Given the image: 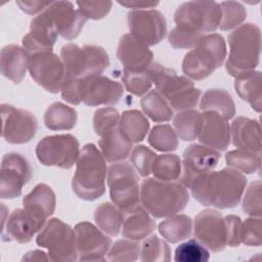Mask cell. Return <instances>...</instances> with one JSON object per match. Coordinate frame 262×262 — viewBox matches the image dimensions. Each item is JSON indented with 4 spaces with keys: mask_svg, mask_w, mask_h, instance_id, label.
I'll return each mask as SVG.
<instances>
[{
    "mask_svg": "<svg viewBox=\"0 0 262 262\" xmlns=\"http://www.w3.org/2000/svg\"><path fill=\"white\" fill-rule=\"evenodd\" d=\"M45 222L46 220L34 216L24 208L15 209L2 225V241L27 244L40 231Z\"/></svg>",
    "mask_w": 262,
    "mask_h": 262,
    "instance_id": "7402d4cb",
    "label": "cell"
},
{
    "mask_svg": "<svg viewBox=\"0 0 262 262\" xmlns=\"http://www.w3.org/2000/svg\"><path fill=\"white\" fill-rule=\"evenodd\" d=\"M229 55L225 62L227 73L238 78L255 71L261 51V31L255 24H244L228 36Z\"/></svg>",
    "mask_w": 262,
    "mask_h": 262,
    "instance_id": "277c9868",
    "label": "cell"
},
{
    "mask_svg": "<svg viewBox=\"0 0 262 262\" xmlns=\"http://www.w3.org/2000/svg\"><path fill=\"white\" fill-rule=\"evenodd\" d=\"M80 143L72 134H56L42 138L36 146V156L44 166L72 168L80 156Z\"/></svg>",
    "mask_w": 262,
    "mask_h": 262,
    "instance_id": "8fae6325",
    "label": "cell"
},
{
    "mask_svg": "<svg viewBox=\"0 0 262 262\" xmlns=\"http://www.w3.org/2000/svg\"><path fill=\"white\" fill-rule=\"evenodd\" d=\"M61 97L67 102L77 105L81 102L79 95V79L71 78L68 76V79L61 89Z\"/></svg>",
    "mask_w": 262,
    "mask_h": 262,
    "instance_id": "db71d44e",
    "label": "cell"
},
{
    "mask_svg": "<svg viewBox=\"0 0 262 262\" xmlns=\"http://www.w3.org/2000/svg\"><path fill=\"white\" fill-rule=\"evenodd\" d=\"M260 124L257 120L238 117L230 127V139L239 149L261 155Z\"/></svg>",
    "mask_w": 262,
    "mask_h": 262,
    "instance_id": "d4e9b609",
    "label": "cell"
},
{
    "mask_svg": "<svg viewBox=\"0 0 262 262\" xmlns=\"http://www.w3.org/2000/svg\"><path fill=\"white\" fill-rule=\"evenodd\" d=\"M2 137L11 144H24L36 135L38 121L36 116L25 108L11 104H1Z\"/></svg>",
    "mask_w": 262,
    "mask_h": 262,
    "instance_id": "4fadbf2b",
    "label": "cell"
},
{
    "mask_svg": "<svg viewBox=\"0 0 262 262\" xmlns=\"http://www.w3.org/2000/svg\"><path fill=\"white\" fill-rule=\"evenodd\" d=\"M32 178V168L20 154H5L1 162V199H15L21 194L23 187Z\"/></svg>",
    "mask_w": 262,
    "mask_h": 262,
    "instance_id": "5bb4252c",
    "label": "cell"
},
{
    "mask_svg": "<svg viewBox=\"0 0 262 262\" xmlns=\"http://www.w3.org/2000/svg\"><path fill=\"white\" fill-rule=\"evenodd\" d=\"M123 93V85L105 76L99 75L79 79L80 99L89 106L114 105L119 102Z\"/></svg>",
    "mask_w": 262,
    "mask_h": 262,
    "instance_id": "2e32d148",
    "label": "cell"
},
{
    "mask_svg": "<svg viewBox=\"0 0 262 262\" xmlns=\"http://www.w3.org/2000/svg\"><path fill=\"white\" fill-rule=\"evenodd\" d=\"M221 7L215 1L182 3L174 14L176 28L194 34L214 32L221 20Z\"/></svg>",
    "mask_w": 262,
    "mask_h": 262,
    "instance_id": "9c48e42d",
    "label": "cell"
},
{
    "mask_svg": "<svg viewBox=\"0 0 262 262\" xmlns=\"http://www.w3.org/2000/svg\"><path fill=\"white\" fill-rule=\"evenodd\" d=\"M77 112L62 102L50 104L44 114V124L50 130H70L77 123Z\"/></svg>",
    "mask_w": 262,
    "mask_h": 262,
    "instance_id": "d6a6232c",
    "label": "cell"
},
{
    "mask_svg": "<svg viewBox=\"0 0 262 262\" xmlns=\"http://www.w3.org/2000/svg\"><path fill=\"white\" fill-rule=\"evenodd\" d=\"M146 73L152 84L156 85V90L163 94L173 111L192 110L198 105L202 91L194 88L193 82L189 78L178 76L174 70L159 62H151Z\"/></svg>",
    "mask_w": 262,
    "mask_h": 262,
    "instance_id": "5b68a950",
    "label": "cell"
},
{
    "mask_svg": "<svg viewBox=\"0 0 262 262\" xmlns=\"http://www.w3.org/2000/svg\"><path fill=\"white\" fill-rule=\"evenodd\" d=\"M79 11L86 17L91 19H100L104 17L111 10L112 1H77Z\"/></svg>",
    "mask_w": 262,
    "mask_h": 262,
    "instance_id": "f907efd6",
    "label": "cell"
},
{
    "mask_svg": "<svg viewBox=\"0 0 262 262\" xmlns=\"http://www.w3.org/2000/svg\"><path fill=\"white\" fill-rule=\"evenodd\" d=\"M48 260H50L49 256H47L46 253L41 250H34L31 252H28L21 258V261H48Z\"/></svg>",
    "mask_w": 262,
    "mask_h": 262,
    "instance_id": "6f0895ef",
    "label": "cell"
},
{
    "mask_svg": "<svg viewBox=\"0 0 262 262\" xmlns=\"http://www.w3.org/2000/svg\"><path fill=\"white\" fill-rule=\"evenodd\" d=\"M121 133L132 143L142 141L149 131L147 118L138 110L123 112L118 126Z\"/></svg>",
    "mask_w": 262,
    "mask_h": 262,
    "instance_id": "4dcf8cb0",
    "label": "cell"
},
{
    "mask_svg": "<svg viewBox=\"0 0 262 262\" xmlns=\"http://www.w3.org/2000/svg\"><path fill=\"white\" fill-rule=\"evenodd\" d=\"M122 235L132 241H141L150 235L156 228V222L140 205L123 211Z\"/></svg>",
    "mask_w": 262,
    "mask_h": 262,
    "instance_id": "484cf974",
    "label": "cell"
},
{
    "mask_svg": "<svg viewBox=\"0 0 262 262\" xmlns=\"http://www.w3.org/2000/svg\"><path fill=\"white\" fill-rule=\"evenodd\" d=\"M200 108L205 111H213L221 115L226 120L231 119L235 115V105L231 95L223 89L207 90L200 101Z\"/></svg>",
    "mask_w": 262,
    "mask_h": 262,
    "instance_id": "1f68e13d",
    "label": "cell"
},
{
    "mask_svg": "<svg viewBox=\"0 0 262 262\" xmlns=\"http://www.w3.org/2000/svg\"><path fill=\"white\" fill-rule=\"evenodd\" d=\"M29 56L23 47L9 44L1 49V74L14 84H19L28 71Z\"/></svg>",
    "mask_w": 262,
    "mask_h": 262,
    "instance_id": "4316f807",
    "label": "cell"
},
{
    "mask_svg": "<svg viewBox=\"0 0 262 262\" xmlns=\"http://www.w3.org/2000/svg\"><path fill=\"white\" fill-rule=\"evenodd\" d=\"M140 202L154 218H168L184 210L189 202V193L179 181L147 177L140 186Z\"/></svg>",
    "mask_w": 262,
    "mask_h": 262,
    "instance_id": "7a4b0ae2",
    "label": "cell"
},
{
    "mask_svg": "<svg viewBox=\"0 0 262 262\" xmlns=\"http://www.w3.org/2000/svg\"><path fill=\"white\" fill-rule=\"evenodd\" d=\"M36 243L48 251V256L52 261L78 260L75 229L58 218H52L45 222L38 232Z\"/></svg>",
    "mask_w": 262,
    "mask_h": 262,
    "instance_id": "ba28073f",
    "label": "cell"
},
{
    "mask_svg": "<svg viewBox=\"0 0 262 262\" xmlns=\"http://www.w3.org/2000/svg\"><path fill=\"white\" fill-rule=\"evenodd\" d=\"M220 151L204 144H191L183 152L181 183L189 187L191 182L205 173L213 171L219 160Z\"/></svg>",
    "mask_w": 262,
    "mask_h": 262,
    "instance_id": "d6986e66",
    "label": "cell"
},
{
    "mask_svg": "<svg viewBox=\"0 0 262 262\" xmlns=\"http://www.w3.org/2000/svg\"><path fill=\"white\" fill-rule=\"evenodd\" d=\"M140 260L143 262L170 261V248L168 244L157 235L147 236L140 246Z\"/></svg>",
    "mask_w": 262,
    "mask_h": 262,
    "instance_id": "60d3db41",
    "label": "cell"
},
{
    "mask_svg": "<svg viewBox=\"0 0 262 262\" xmlns=\"http://www.w3.org/2000/svg\"><path fill=\"white\" fill-rule=\"evenodd\" d=\"M122 81L126 90L136 96L146 94L152 85L146 71L131 72L123 70Z\"/></svg>",
    "mask_w": 262,
    "mask_h": 262,
    "instance_id": "bcb514c9",
    "label": "cell"
},
{
    "mask_svg": "<svg viewBox=\"0 0 262 262\" xmlns=\"http://www.w3.org/2000/svg\"><path fill=\"white\" fill-rule=\"evenodd\" d=\"M140 245L132 239H119L111 246L107 260L114 262H133L139 258Z\"/></svg>",
    "mask_w": 262,
    "mask_h": 262,
    "instance_id": "ee69618b",
    "label": "cell"
},
{
    "mask_svg": "<svg viewBox=\"0 0 262 262\" xmlns=\"http://www.w3.org/2000/svg\"><path fill=\"white\" fill-rule=\"evenodd\" d=\"M203 114L194 110L178 112L173 119V126L177 136L183 141L194 140L202 129Z\"/></svg>",
    "mask_w": 262,
    "mask_h": 262,
    "instance_id": "d590c367",
    "label": "cell"
},
{
    "mask_svg": "<svg viewBox=\"0 0 262 262\" xmlns=\"http://www.w3.org/2000/svg\"><path fill=\"white\" fill-rule=\"evenodd\" d=\"M243 210L252 217H261L262 203H261V181L252 182L245 192L243 200Z\"/></svg>",
    "mask_w": 262,
    "mask_h": 262,
    "instance_id": "c3c4849f",
    "label": "cell"
},
{
    "mask_svg": "<svg viewBox=\"0 0 262 262\" xmlns=\"http://www.w3.org/2000/svg\"><path fill=\"white\" fill-rule=\"evenodd\" d=\"M225 161L230 168H233L242 173L252 174L257 170L260 171L261 155H256L254 152L238 148L228 151L225 155Z\"/></svg>",
    "mask_w": 262,
    "mask_h": 262,
    "instance_id": "f35d334b",
    "label": "cell"
},
{
    "mask_svg": "<svg viewBox=\"0 0 262 262\" xmlns=\"http://www.w3.org/2000/svg\"><path fill=\"white\" fill-rule=\"evenodd\" d=\"M193 235L207 249L219 253L227 246L226 224L218 211L206 209L194 218Z\"/></svg>",
    "mask_w": 262,
    "mask_h": 262,
    "instance_id": "e0dca14e",
    "label": "cell"
},
{
    "mask_svg": "<svg viewBox=\"0 0 262 262\" xmlns=\"http://www.w3.org/2000/svg\"><path fill=\"white\" fill-rule=\"evenodd\" d=\"M226 58L224 38L219 34L204 35L182 61V72L190 80H203L222 66Z\"/></svg>",
    "mask_w": 262,
    "mask_h": 262,
    "instance_id": "8992f818",
    "label": "cell"
},
{
    "mask_svg": "<svg viewBox=\"0 0 262 262\" xmlns=\"http://www.w3.org/2000/svg\"><path fill=\"white\" fill-rule=\"evenodd\" d=\"M60 57L71 78L84 79L99 76L110 66L108 54L97 45L80 47L75 43H68L61 47Z\"/></svg>",
    "mask_w": 262,
    "mask_h": 262,
    "instance_id": "52a82bcc",
    "label": "cell"
},
{
    "mask_svg": "<svg viewBox=\"0 0 262 262\" xmlns=\"http://www.w3.org/2000/svg\"><path fill=\"white\" fill-rule=\"evenodd\" d=\"M181 159L175 154L157 155L151 164V174L160 180L175 181L181 176Z\"/></svg>",
    "mask_w": 262,
    "mask_h": 262,
    "instance_id": "74e56055",
    "label": "cell"
},
{
    "mask_svg": "<svg viewBox=\"0 0 262 262\" xmlns=\"http://www.w3.org/2000/svg\"><path fill=\"white\" fill-rule=\"evenodd\" d=\"M128 26L130 34L147 47L160 43L167 34L166 18L156 9L130 11Z\"/></svg>",
    "mask_w": 262,
    "mask_h": 262,
    "instance_id": "9a60e30c",
    "label": "cell"
},
{
    "mask_svg": "<svg viewBox=\"0 0 262 262\" xmlns=\"http://www.w3.org/2000/svg\"><path fill=\"white\" fill-rule=\"evenodd\" d=\"M132 142L127 139L119 129H115L102 136L98 141L99 149L107 163L124 161L130 156Z\"/></svg>",
    "mask_w": 262,
    "mask_h": 262,
    "instance_id": "f1b7e54d",
    "label": "cell"
},
{
    "mask_svg": "<svg viewBox=\"0 0 262 262\" xmlns=\"http://www.w3.org/2000/svg\"><path fill=\"white\" fill-rule=\"evenodd\" d=\"M120 122V115L115 107L105 106L98 108L93 116V129L99 136H104L117 129Z\"/></svg>",
    "mask_w": 262,
    "mask_h": 262,
    "instance_id": "f6af8a7d",
    "label": "cell"
},
{
    "mask_svg": "<svg viewBox=\"0 0 262 262\" xmlns=\"http://www.w3.org/2000/svg\"><path fill=\"white\" fill-rule=\"evenodd\" d=\"M156 152L145 145L135 146L130 154V162L136 172L142 177H148L151 174V164Z\"/></svg>",
    "mask_w": 262,
    "mask_h": 262,
    "instance_id": "7dc6e473",
    "label": "cell"
},
{
    "mask_svg": "<svg viewBox=\"0 0 262 262\" xmlns=\"http://www.w3.org/2000/svg\"><path fill=\"white\" fill-rule=\"evenodd\" d=\"M226 224V243L229 247H238L242 243V220L238 216L227 215L224 217Z\"/></svg>",
    "mask_w": 262,
    "mask_h": 262,
    "instance_id": "f5cc1de1",
    "label": "cell"
},
{
    "mask_svg": "<svg viewBox=\"0 0 262 262\" xmlns=\"http://www.w3.org/2000/svg\"><path fill=\"white\" fill-rule=\"evenodd\" d=\"M122 6L132 8L134 10H140L143 8H154L159 4V1H138V0H125L118 1Z\"/></svg>",
    "mask_w": 262,
    "mask_h": 262,
    "instance_id": "9f6ffc18",
    "label": "cell"
},
{
    "mask_svg": "<svg viewBox=\"0 0 262 262\" xmlns=\"http://www.w3.org/2000/svg\"><path fill=\"white\" fill-rule=\"evenodd\" d=\"M117 57L126 71H146L151 64L154 54L146 45L135 39L131 34H125L120 39Z\"/></svg>",
    "mask_w": 262,
    "mask_h": 262,
    "instance_id": "603a6c76",
    "label": "cell"
},
{
    "mask_svg": "<svg viewBox=\"0 0 262 262\" xmlns=\"http://www.w3.org/2000/svg\"><path fill=\"white\" fill-rule=\"evenodd\" d=\"M220 7L222 15L218 28L221 31H229L239 27L247 17V11L239 2L224 1L220 4Z\"/></svg>",
    "mask_w": 262,
    "mask_h": 262,
    "instance_id": "7bdbcfd3",
    "label": "cell"
},
{
    "mask_svg": "<svg viewBox=\"0 0 262 262\" xmlns=\"http://www.w3.org/2000/svg\"><path fill=\"white\" fill-rule=\"evenodd\" d=\"M124 214L114 203H102L94 211L97 226L106 234L115 236L122 229Z\"/></svg>",
    "mask_w": 262,
    "mask_h": 262,
    "instance_id": "8d00e7d4",
    "label": "cell"
},
{
    "mask_svg": "<svg viewBox=\"0 0 262 262\" xmlns=\"http://www.w3.org/2000/svg\"><path fill=\"white\" fill-rule=\"evenodd\" d=\"M158 229L164 239L175 244L189 237L192 229V221L190 217L184 214H175L162 221Z\"/></svg>",
    "mask_w": 262,
    "mask_h": 262,
    "instance_id": "e575fe53",
    "label": "cell"
},
{
    "mask_svg": "<svg viewBox=\"0 0 262 262\" xmlns=\"http://www.w3.org/2000/svg\"><path fill=\"white\" fill-rule=\"evenodd\" d=\"M203 36L204 35L190 33V32L183 31V30H180L175 27L169 33L168 41L173 48L188 49V48H193Z\"/></svg>",
    "mask_w": 262,
    "mask_h": 262,
    "instance_id": "816d5d0a",
    "label": "cell"
},
{
    "mask_svg": "<svg viewBox=\"0 0 262 262\" xmlns=\"http://www.w3.org/2000/svg\"><path fill=\"white\" fill-rule=\"evenodd\" d=\"M75 232L79 261H104L112 245L105 232L88 221L76 224Z\"/></svg>",
    "mask_w": 262,
    "mask_h": 262,
    "instance_id": "ac0fdd59",
    "label": "cell"
},
{
    "mask_svg": "<svg viewBox=\"0 0 262 262\" xmlns=\"http://www.w3.org/2000/svg\"><path fill=\"white\" fill-rule=\"evenodd\" d=\"M56 28L58 35L67 40H74L81 33L87 18L74 8L71 1H51L44 10Z\"/></svg>",
    "mask_w": 262,
    "mask_h": 262,
    "instance_id": "ffe728a7",
    "label": "cell"
},
{
    "mask_svg": "<svg viewBox=\"0 0 262 262\" xmlns=\"http://www.w3.org/2000/svg\"><path fill=\"white\" fill-rule=\"evenodd\" d=\"M246 185V176L229 167L200 175L188 188L191 195L203 206L231 209L241 202Z\"/></svg>",
    "mask_w": 262,
    "mask_h": 262,
    "instance_id": "6da1fadb",
    "label": "cell"
},
{
    "mask_svg": "<svg viewBox=\"0 0 262 262\" xmlns=\"http://www.w3.org/2000/svg\"><path fill=\"white\" fill-rule=\"evenodd\" d=\"M261 217H250L242 222V243L250 247H260L262 244Z\"/></svg>",
    "mask_w": 262,
    "mask_h": 262,
    "instance_id": "681fc988",
    "label": "cell"
},
{
    "mask_svg": "<svg viewBox=\"0 0 262 262\" xmlns=\"http://www.w3.org/2000/svg\"><path fill=\"white\" fill-rule=\"evenodd\" d=\"M234 88L237 95L243 100L249 102L253 110L258 113L261 112L262 80L261 73L259 71H254L235 78Z\"/></svg>",
    "mask_w": 262,
    "mask_h": 262,
    "instance_id": "f546056e",
    "label": "cell"
},
{
    "mask_svg": "<svg viewBox=\"0 0 262 262\" xmlns=\"http://www.w3.org/2000/svg\"><path fill=\"white\" fill-rule=\"evenodd\" d=\"M55 204V193L46 183L37 184L32 191L23 198L24 209L43 220L54 213Z\"/></svg>",
    "mask_w": 262,
    "mask_h": 262,
    "instance_id": "83f0119b",
    "label": "cell"
},
{
    "mask_svg": "<svg viewBox=\"0 0 262 262\" xmlns=\"http://www.w3.org/2000/svg\"><path fill=\"white\" fill-rule=\"evenodd\" d=\"M51 3L49 2H44V1H16V4L19 6V8L25 11L28 14H36V13H41L43 12L46 7Z\"/></svg>",
    "mask_w": 262,
    "mask_h": 262,
    "instance_id": "11a10c76",
    "label": "cell"
},
{
    "mask_svg": "<svg viewBox=\"0 0 262 262\" xmlns=\"http://www.w3.org/2000/svg\"><path fill=\"white\" fill-rule=\"evenodd\" d=\"M199 141L217 150H225L230 142V126L225 118L213 111L203 113Z\"/></svg>",
    "mask_w": 262,
    "mask_h": 262,
    "instance_id": "cb8c5ba5",
    "label": "cell"
},
{
    "mask_svg": "<svg viewBox=\"0 0 262 262\" xmlns=\"http://www.w3.org/2000/svg\"><path fill=\"white\" fill-rule=\"evenodd\" d=\"M28 71L38 85L51 93L61 92L68 79L67 69L61 57L53 52H42L30 56Z\"/></svg>",
    "mask_w": 262,
    "mask_h": 262,
    "instance_id": "7c38bea8",
    "label": "cell"
},
{
    "mask_svg": "<svg viewBox=\"0 0 262 262\" xmlns=\"http://www.w3.org/2000/svg\"><path fill=\"white\" fill-rule=\"evenodd\" d=\"M210 258L208 249L198 239H188L180 244L174 254L176 262H206Z\"/></svg>",
    "mask_w": 262,
    "mask_h": 262,
    "instance_id": "b9f144b4",
    "label": "cell"
},
{
    "mask_svg": "<svg viewBox=\"0 0 262 262\" xmlns=\"http://www.w3.org/2000/svg\"><path fill=\"white\" fill-rule=\"evenodd\" d=\"M107 185L112 202L122 211L139 205V176L128 162L120 161L111 165L107 171Z\"/></svg>",
    "mask_w": 262,
    "mask_h": 262,
    "instance_id": "30bf717a",
    "label": "cell"
},
{
    "mask_svg": "<svg viewBox=\"0 0 262 262\" xmlns=\"http://www.w3.org/2000/svg\"><path fill=\"white\" fill-rule=\"evenodd\" d=\"M58 32L45 12L39 13L31 20L30 32L23 38V48L32 56L42 52H52Z\"/></svg>",
    "mask_w": 262,
    "mask_h": 262,
    "instance_id": "44dd1931",
    "label": "cell"
},
{
    "mask_svg": "<svg viewBox=\"0 0 262 262\" xmlns=\"http://www.w3.org/2000/svg\"><path fill=\"white\" fill-rule=\"evenodd\" d=\"M106 171V161L100 149L93 143L85 144L76 163L73 191L84 201L97 200L105 191Z\"/></svg>",
    "mask_w": 262,
    "mask_h": 262,
    "instance_id": "3957f363",
    "label": "cell"
},
{
    "mask_svg": "<svg viewBox=\"0 0 262 262\" xmlns=\"http://www.w3.org/2000/svg\"><path fill=\"white\" fill-rule=\"evenodd\" d=\"M143 113L154 122H168L173 117V110L167 99L158 90H150L140 100Z\"/></svg>",
    "mask_w": 262,
    "mask_h": 262,
    "instance_id": "836d02e7",
    "label": "cell"
},
{
    "mask_svg": "<svg viewBox=\"0 0 262 262\" xmlns=\"http://www.w3.org/2000/svg\"><path fill=\"white\" fill-rule=\"evenodd\" d=\"M147 141L150 146L160 151H173L178 146L177 134L169 124L155 126L149 131Z\"/></svg>",
    "mask_w": 262,
    "mask_h": 262,
    "instance_id": "ab89813d",
    "label": "cell"
}]
</instances>
